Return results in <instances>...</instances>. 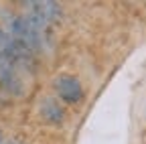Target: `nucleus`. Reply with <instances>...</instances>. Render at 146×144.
I'll return each instance as SVG.
<instances>
[{
	"mask_svg": "<svg viewBox=\"0 0 146 144\" xmlns=\"http://www.w3.org/2000/svg\"><path fill=\"white\" fill-rule=\"evenodd\" d=\"M57 92H59L61 100H65V102H79L83 96L81 83L71 75H61L57 79Z\"/></svg>",
	"mask_w": 146,
	"mask_h": 144,
	"instance_id": "20e7f679",
	"label": "nucleus"
},
{
	"mask_svg": "<svg viewBox=\"0 0 146 144\" xmlns=\"http://www.w3.org/2000/svg\"><path fill=\"white\" fill-rule=\"evenodd\" d=\"M29 57H31V53L18 43L6 29L0 27V59L21 67L29 61Z\"/></svg>",
	"mask_w": 146,
	"mask_h": 144,
	"instance_id": "f03ea898",
	"label": "nucleus"
},
{
	"mask_svg": "<svg viewBox=\"0 0 146 144\" xmlns=\"http://www.w3.org/2000/svg\"><path fill=\"white\" fill-rule=\"evenodd\" d=\"M0 144H2V136H0Z\"/></svg>",
	"mask_w": 146,
	"mask_h": 144,
	"instance_id": "0eeeda50",
	"label": "nucleus"
},
{
	"mask_svg": "<svg viewBox=\"0 0 146 144\" xmlns=\"http://www.w3.org/2000/svg\"><path fill=\"white\" fill-rule=\"evenodd\" d=\"M41 114H43L47 120H51V114H55V120H61V118H63V110H61V106L55 102L53 98H47V100H45Z\"/></svg>",
	"mask_w": 146,
	"mask_h": 144,
	"instance_id": "39448f33",
	"label": "nucleus"
},
{
	"mask_svg": "<svg viewBox=\"0 0 146 144\" xmlns=\"http://www.w3.org/2000/svg\"><path fill=\"white\" fill-rule=\"evenodd\" d=\"M4 144H14V142H4Z\"/></svg>",
	"mask_w": 146,
	"mask_h": 144,
	"instance_id": "423d86ee",
	"label": "nucleus"
},
{
	"mask_svg": "<svg viewBox=\"0 0 146 144\" xmlns=\"http://www.w3.org/2000/svg\"><path fill=\"white\" fill-rule=\"evenodd\" d=\"M6 31L29 53L45 49V27L39 25V23H35L33 19H29L27 14H23V16H10Z\"/></svg>",
	"mask_w": 146,
	"mask_h": 144,
	"instance_id": "f257e3e1",
	"label": "nucleus"
},
{
	"mask_svg": "<svg viewBox=\"0 0 146 144\" xmlns=\"http://www.w3.org/2000/svg\"><path fill=\"white\" fill-rule=\"evenodd\" d=\"M25 10H27L29 19H33L35 23H39L43 27H47L53 21H57V16L61 14L59 4H55V2H27Z\"/></svg>",
	"mask_w": 146,
	"mask_h": 144,
	"instance_id": "7ed1b4c3",
	"label": "nucleus"
}]
</instances>
